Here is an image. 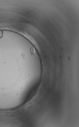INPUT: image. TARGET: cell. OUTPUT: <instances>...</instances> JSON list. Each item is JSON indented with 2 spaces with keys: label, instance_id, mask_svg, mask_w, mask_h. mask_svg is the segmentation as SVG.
<instances>
[{
  "label": "cell",
  "instance_id": "cell-1",
  "mask_svg": "<svg viewBox=\"0 0 79 127\" xmlns=\"http://www.w3.org/2000/svg\"><path fill=\"white\" fill-rule=\"evenodd\" d=\"M3 35V31L1 30H0V38Z\"/></svg>",
  "mask_w": 79,
  "mask_h": 127
}]
</instances>
